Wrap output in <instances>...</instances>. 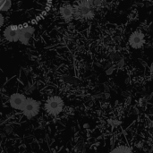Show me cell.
Masks as SVG:
<instances>
[{
    "mask_svg": "<svg viewBox=\"0 0 153 153\" xmlns=\"http://www.w3.org/2000/svg\"><path fill=\"white\" fill-rule=\"evenodd\" d=\"M74 7V20L85 22L94 19L96 11L91 8L87 0H76L73 4Z\"/></svg>",
    "mask_w": 153,
    "mask_h": 153,
    "instance_id": "cell-1",
    "label": "cell"
},
{
    "mask_svg": "<svg viewBox=\"0 0 153 153\" xmlns=\"http://www.w3.org/2000/svg\"><path fill=\"white\" fill-rule=\"evenodd\" d=\"M64 107H65V103L61 97L51 96L45 102L44 109L48 115L56 117L63 111Z\"/></svg>",
    "mask_w": 153,
    "mask_h": 153,
    "instance_id": "cell-2",
    "label": "cell"
},
{
    "mask_svg": "<svg viewBox=\"0 0 153 153\" xmlns=\"http://www.w3.org/2000/svg\"><path fill=\"white\" fill-rule=\"evenodd\" d=\"M35 33V28L32 25L24 23L22 25H19L18 30V42H20L22 45H29L32 36Z\"/></svg>",
    "mask_w": 153,
    "mask_h": 153,
    "instance_id": "cell-3",
    "label": "cell"
},
{
    "mask_svg": "<svg viewBox=\"0 0 153 153\" xmlns=\"http://www.w3.org/2000/svg\"><path fill=\"white\" fill-rule=\"evenodd\" d=\"M39 110H40V102L32 98H27L22 112L23 116H25L27 118H33L39 113Z\"/></svg>",
    "mask_w": 153,
    "mask_h": 153,
    "instance_id": "cell-4",
    "label": "cell"
},
{
    "mask_svg": "<svg viewBox=\"0 0 153 153\" xmlns=\"http://www.w3.org/2000/svg\"><path fill=\"white\" fill-rule=\"evenodd\" d=\"M128 43L133 49H141L145 44V34L141 30H134L129 36Z\"/></svg>",
    "mask_w": 153,
    "mask_h": 153,
    "instance_id": "cell-5",
    "label": "cell"
},
{
    "mask_svg": "<svg viewBox=\"0 0 153 153\" xmlns=\"http://www.w3.org/2000/svg\"><path fill=\"white\" fill-rule=\"evenodd\" d=\"M26 100H27V97L24 94L16 92V93H13L10 96L9 104L13 109L22 111L24 105H25Z\"/></svg>",
    "mask_w": 153,
    "mask_h": 153,
    "instance_id": "cell-6",
    "label": "cell"
},
{
    "mask_svg": "<svg viewBox=\"0 0 153 153\" xmlns=\"http://www.w3.org/2000/svg\"><path fill=\"white\" fill-rule=\"evenodd\" d=\"M18 30H19V25L11 24L6 26L3 31L4 39L10 43L18 42Z\"/></svg>",
    "mask_w": 153,
    "mask_h": 153,
    "instance_id": "cell-7",
    "label": "cell"
},
{
    "mask_svg": "<svg viewBox=\"0 0 153 153\" xmlns=\"http://www.w3.org/2000/svg\"><path fill=\"white\" fill-rule=\"evenodd\" d=\"M58 13L63 21L65 22H70L74 20V7L72 4L65 3L59 6Z\"/></svg>",
    "mask_w": 153,
    "mask_h": 153,
    "instance_id": "cell-8",
    "label": "cell"
},
{
    "mask_svg": "<svg viewBox=\"0 0 153 153\" xmlns=\"http://www.w3.org/2000/svg\"><path fill=\"white\" fill-rule=\"evenodd\" d=\"M87 1L89 4L91 6V8H93L95 11L104 8L107 4L106 0H87Z\"/></svg>",
    "mask_w": 153,
    "mask_h": 153,
    "instance_id": "cell-9",
    "label": "cell"
},
{
    "mask_svg": "<svg viewBox=\"0 0 153 153\" xmlns=\"http://www.w3.org/2000/svg\"><path fill=\"white\" fill-rule=\"evenodd\" d=\"M108 153H134L131 147L128 145H119L113 150H111Z\"/></svg>",
    "mask_w": 153,
    "mask_h": 153,
    "instance_id": "cell-10",
    "label": "cell"
},
{
    "mask_svg": "<svg viewBox=\"0 0 153 153\" xmlns=\"http://www.w3.org/2000/svg\"><path fill=\"white\" fill-rule=\"evenodd\" d=\"M4 22H5V18H4V16L3 13H0V29L4 26Z\"/></svg>",
    "mask_w": 153,
    "mask_h": 153,
    "instance_id": "cell-11",
    "label": "cell"
},
{
    "mask_svg": "<svg viewBox=\"0 0 153 153\" xmlns=\"http://www.w3.org/2000/svg\"><path fill=\"white\" fill-rule=\"evenodd\" d=\"M132 111H133V113H134V114H135V115H138V114H139V112H138V109H137L136 108H134Z\"/></svg>",
    "mask_w": 153,
    "mask_h": 153,
    "instance_id": "cell-12",
    "label": "cell"
},
{
    "mask_svg": "<svg viewBox=\"0 0 153 153\" xmlns=\"http://www.w3.org/2000/svg\"><path fill=\"white\" fill-rule=\"evenodd\" d=\"M113 71H114V67H113V68H111V69H109V70H108V71H107V74H112V73H113Z\"/></svg>",
    "mask_w": 153,
    "mask_h": 153,
    "instance_id": "cell-13",
    "label": "cell"
},
{
    "mask_svg": "<svg viewBox=\"0 0 153 153\" xmlns=\"http://www.w3.org/2000/svg\"><path fill=\"white\" fill-rule=\"evenodd\" d=\"M151 74H152V75L153 76V64L152 65V66H151Z\"/></svg>",
    "mask_w": 153,
    "mask_h": 153,
    "instance_id": "cell-14",
    "label": "cell"
}]
</instances>
